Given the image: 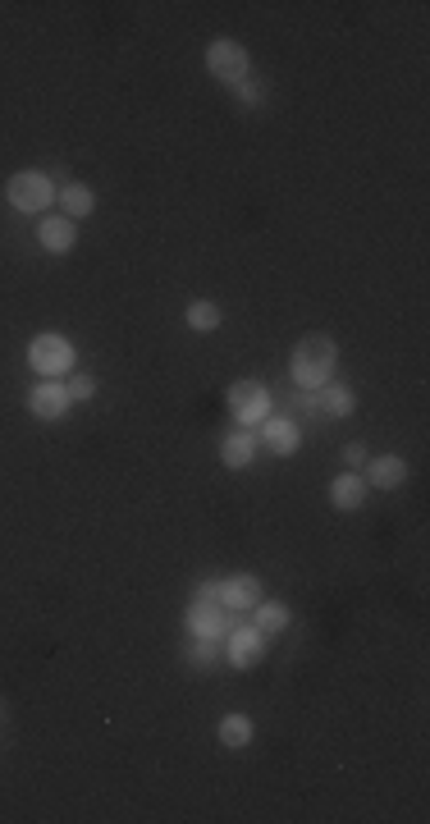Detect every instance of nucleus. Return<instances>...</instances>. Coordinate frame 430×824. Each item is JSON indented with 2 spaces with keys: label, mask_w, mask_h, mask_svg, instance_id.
<instances>
[{
  "label": "nucleus",
  "mask_w": 430,
  "mask_h": 824,
  "mask_svg": "<svg viewBox=\"0 0 430 824\" xmlns=\"http://www.w3.org/2000/svg\"><path fill=\"white\" fill-rule=\"evenodd\" d=\"M334 367H339V344H334L330 335H307L293 344L289 376L298 390H321V385H330Z\"/></svg>",
  "instance_id": "obj_1"
},
{
  "label": "nucleus",
  "mask_w": 430,
  "mask_h": 824,
  "mask_svg": "<svg viewBox=\"0 0 430 824\" xmlns=\"http://www.w3.org/2000/svg\"><path fill=\"white\" fill-rule=\"evenodd\" d=\"M55 193H60V188H55L51 174H42V170H19V174H10V184H5L10 206H14V211H23V216L46 211V206L55 202Z\"/></svg>",
  "instance_id": "obj_2"
},
{
  "label": "nucleus",
  "mask_w": 430,
  "mask_h": 824,
  "mask_svg": "<svg viewBox=\"0 0 430 824\" xmlns=\"http://www.w3.org/2000/svg\"><path fill=\"white\" fill-rule=\"evenodd\" d=\"M74 362H78L74 339L55 335V330H46V335H37L33 344H28V367H33L37 376H65V371H74Z\"/></svg>",
  "instance_id": "obj_3"
},
{
  "label": "nucleus",
  "mask_w": 430,
  "mask_h": 824,
  "mask_svg": "<svg viewBox=\"0 0 430 824\" xmlns=\"http://www.w3.org/2000/svg\"><path fill=\"white\" fill-rule=\"evenodd\" d=\"M229 412H234L238 426L257 431V426L270 417V390L261 385V380H238V385H229Z\"/></svg>",
  "instance_id": "obj_4"
},
{
  "label": "nucleus",
  "mask_w": 430,
  "mask_h": 824,
  "mask_svg": "<svg viewBox=\"0 0 430 824\" xmlns=\"http://www.w3.org/2000/svg\"><path fill=\"white\" fill-rule=\"evenodd\" d=\"M188 628H193V637H225L229 632L225 605H220V582H206L197 591V600L188 605Z\"/></svg>",
  "instance_id": "obj_5"
},
{
  "label": "nucleus",
  "mask_w": 430,
  "mask_h": 824,
  "mask_svg": "<svg viewBox=\"0 0 430 824\" xmlns=\"http://www.w3.org/2000/svg\"><path fill=\"white\" fill-rule=\"evenodd\" d=\"M206 69H211L215 83L234 87V83L248 78V51H243L238 42H229V37H215V42L206 46Z\"/></svg>",
  "instance_id": "obj_6"
},
{
  "label": "nucleus",
  "mask_w": 430,
  "mask_h": 824,
  "mask_svg": "<svg viewBox=\"0 0 430 824\" xmlns=\"http://www.w3.org/2000/svg\"><path fill=\"white\" fill-rule=\"evenodd\" d=\"M225 655L234 669H257V664L266 660V637H261L257 628H229Z\"/></svg>",
  "instance_id": "obj_7"
},
{
  "label": "nucleus",
  "mask_w": 430,
  "mask_h": 824,
  "mask_svg": "<svg viewBox=\"0 0 430 824\" xmlns=\"http://www.w3.org/2000/svg\"><path fill=\"white\" fill-rule=\"evenodd\" d=\"M69 390L60 385V380H42V385H33V394H28V412H33L37 422H60L69 412Z\"/></svg>",
  "instance_id": "obj_8"
},
{
  "label": "nucleus",
  "mask_w": 430,
  "mask_h": 824,
  "mask_svg": "<svg viewBox=\"0 0 430 824\" xmlns=\"http://www.w3.org/2000/svg\"><path fill=\"white\" fill-rule=\"evenodd\" d=\"M220 605H225L229 614L257 609V605H261V577L238 573V577H229V582H220Z\"/></svg>",
  "instance_id": "obj_9"
},
{
  "label": "nucleus",
  "mask_w": 430,
  "mask_h": 824,
  "mask_svg": "<svg viewBox=\"0 0 430 824\" xmlns=\"http://www.w3.org/2000/svg\"><path fill=\"white\" fill-rule=\"evenodd\" d=\"M261 445L275 449L280 458L298 454V445H302L298 422H293V417H266V422H261Z\"/></svg>",
  "instance_id": "obj_10"
},
{
  "label": "nucleus",
  "mask_w": 430,
  "mask_h": 824,
  "mask_svg": "<svg viewBox=\"0 0 430 824\" xmlns=\"http://www.w3.org/2000/svg\"><path fill=\"white\" fill-rule=\"evenodd\" d=\"M37 243H42L46 252H55V257L74 252V243H78L74 220H69V216H46L42 225H37Z\"/></svg>",
  "instance_id": "obj_11"
},
{
  "label": "nucleus",
  "mask_w": 430,
  "mask_h": 824,
  "mask_svg": "<svg viewBox=\"0 0 430 824\" xmlns=\"http://www.w3.org/2000/svg\"><path fill=\"white\" fill-rule=\"evenodd\" d=\"M408 481V458H398V454H380L366 463V486H376V490H398Z\"/></svg>",
  "instance_id": "obj_12"
},
{
  "label": "nucleus",
  "mask_w": 430,
  "mask_h": 824,
  "mask_svg": "<svg viewBox=\"0 0 430 824\" xmlns=\"http://www.w3.org/2000/svg\"><path fill=\"white\" fill-rule=\"evenodd\" d=\"M330 504L339 513H353L366 504V477L362 472H344V477H334L330 481Z\"/></svg>",
  "instance_id": "obj_13"
},
{
  "label": "nucleus",
  "mask_w": 430,
  "mask_h": 824,
  "mask_svg": "<svg viewBox=\"0 0 430 824\" xmlns=\"http://www.w3.org/2000/svg\"><path fill=\"white\" fill-rule=\"evenodd\" d=\"M252 458H257V431L238 426L234 435H225V440H220V463H225V467H234V472H238V467H248Z\"/></svg>",
  "instance_id": "obj_14"
},
{
  "label": "nucleus",
  "mask_w": 430,
  "mask_h": 824,
  "mask_svg": "<svg viewBox=\"0 0 430 824\" xmlns=\"http://www.w3.org/2000/svg\"><path fill=\"white\" fill-rule=\"evenodd\" d=\"M316 403H321V412H330V417H353L357 394L348 390V385H339V380H330V385L316 390Z\"/></svg>",
  "instance_id": "obj_15"
},
{
  "label": "nucleus",
  "mask_w": 430,
  "mask_h": 824,
  "mask_svg": "<svg viewBox=\"0 0 430 824\" xmlns=\"http://www.w3.org/2000/svg\"><path fill=\"white\" fill-rule=\"evenodd\" d=\"M252 719L248 715H225L220 724H215V738H220V747H229V751H243L252 742Z\"/></svg>",
  "instance_id": "obj_16"
},
{
  "label": "nucleus",
  "mask_w": 430,
  "mask_h": 824,
  "mask_svg": "<svg viewBox=\"0 0 430 824\" xmlns=\"http://www.w3.org/2000/svg\"><path fill=\"white\" fill-rule=\"evenodd\" d=\"M55 197H60V206H65V216H69V220L92 216V206H97V197H92V188H87V184H65Z\"/></svg>",
  "instance_id": "obj_17"
},
{
  "label": "nucleus",
  "mask_w": 430,
  "mask_h": 824,
  "mask_svg": "<svg viewBox=\"0 0 430 824\" xmlns=\"http://www.w3.org/2000/svg\"><path fill=\"white\" fill-rule=\"evenodd\" d=\"M183 321H188V330H220V321H225V312H220V303H206V298H197V303H188V312H183Z\"/></svg>",
  "instance_id": "obj_18"
},
{
  "label": "nucleus",
  "mask_w": 430,
  "mask_h": 824,
  "mask_svg": "<svg viewBox=\"0 0 430 824\" xmlns=\"http://www.w3.org/2000/svg\"><path fill=\"white\" fill-rule=\"evenodd\" d=\"M284 628H289V609L275 605V600H261V605H257V632H261V637L284 632Z\"/></svg>",
  "instance_id": "obj_19"
},
{
  "label": "nucleus",
  "mask_w": 430,
  "mask_h": 824,
  "mask_svg": "<svg viewBox=\"0 0 430 824\" xmlns=\"http://www.w3.org/2000/svg\"><path fill=\"white\" fill-rule=\"evenodd\" d=\"M188 660H193L197 669H211V664H220V637H197L193 651H188Z\"/></svg>",
  "instance_id": "obj_20"
},
{
  "label": "nucleus",
  "mask_w": 430,
  "mask_h": 824,
  "mask_svg": "<svg viewBox=\"0 0 430 824\" xmlns=\"http://www.w3.org/2000/svg\"><path fill=\"white\" fill-rule=\"evenodd\" d=\"M65 390H69V399H74V403H83V399H92V394H97V380L83 376V371H74V380H69Z\"/></svg>",
  "instance_id": "obj_21"
},
{
  "label": "nucleus",
  "mask_w": 430,
  "mask_h": 824,
  "mask_svg": "<svg viewBox=\"0 0 430 824\" xmlns=\"http://www.w3.org/2000/svg\"><path fill=\"white\" fill-rule=\"evenodd\" d=\"M234 97L243 101V106H261V101H266V87L252 83V78H243V83H234Z\"/></svg>",
  "instance_id": "obj_22"
},
{
  "label": "nucleus",
  "mask_w": 430,
  "mask_h": 824,
  "mask_svg": "<svg viewBox=\"0 0 430 824\" xmlns=\"http://www.w3.org/2000/svg\"><path fill=\"white\" fill-rule=\"evenodd\" d=\"M344 467H348V472H362V467H366V445H362V440L344 445Z\"/></svg>",
  "instance_id": "obj_23"
}]
</instances>
